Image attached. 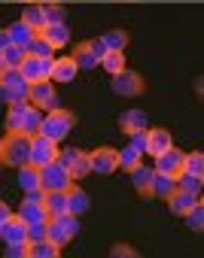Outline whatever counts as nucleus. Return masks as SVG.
<instances>
[{
  "label": "nucleus",
  "mask_w": 204,
  "mask_h": 258,
  "mask_svg": "<svg viewBox=\"0 0 204 258\" xmlns=\"http://www.w3.org/2000/svg\"><path fill=\"white\" fill-rule=\"evenodd\" d=\"M40 121H43V112L37 106H31L28 100L25 103H10V112H7V131H16V134H40Z\"/></svg>",
  "instance_id": "1"
},
{
  "label": "nucleus",
  "mask_w": 204,
  "mask_h": 258,
  "mask_svg": "<svg viewBox=\"0 0 204 258\" xmlns=\"http://www.w3.org/2000/svg\"><path fill=\"white\" fill-rule=\"evenodd\" d=\"M28 158H31V137L10 131L4 137V146H0V164L22 167V164H28Z\"/></svg>",
  "instance_id": "2"
},
{
  "label": "nucleus",
  "mask_w": 204,
  "mask_h": 258,
  "mask_svg": "<svg viewBox=\"0 0 204 258\" xmlns=\"http://www.w3.org/2000/svg\"><path fill=\"white\" fill-rule=\"evenodd\" d=\"M73 124H76V115H73L70 109H64V106H55V109H49V112L43 115V121H40V134H46L49 140L61 143V140L70 134Z\"/></svg>",
  "instance_id": "3"
},
{
  "label": "nucleus",
  "mask_w": 204,
  "mask_h": 258,
  "mask_svg": "<svg viewBox=\"0 0 204 258\" xmlns=\"http://www.w3.org/2000/svg\"><path fill=\"white\" fill-rule=\"evenodd\" d=\"M104 55H107L104 40L94 37V40H82V43H76L70 58L76 61V67H79V70H91V67H97V64H100V58H104Z\"/></svg>",
  "instance_id": "4"
},
{
  "label": "nucleus",
  "mask_w": 204,
  "mask_h": 258,
  "mask_svg": "<svg viewBox=\"0 0 204 258\" xmlns=\"http://www.w3.org/2000/svg\"><path fill=\"white\" fill-rule=\"evenodd\" d=\"M70 185H73V176L67 173V167L58 158L40 167V188L43 191H67Z\"/></svg>",
  "instance_id": "5"
},
{
  "label": "nucleus",
  "mask_w": 204,
  "mask_h": 258,
  "mask_svg": "<svg viewBox=\"0 0 204 258\" xmlns=\"http://www.w3.org/2000/svg\"><path fill=\"white\" fill-rule=\"evenodd\" d=\"M28 100L31 106H37L40 112H49L58 106V94H55V82L52 79H37L28 85Z\"/></svg>",
  "instance_id": "6"
},
{
  "label": "nucleus",
  "mask_w": 204,
  "mask_h": 258,
  "mask_svg": "<svg viewBox=\"0 0 204 258\" xmlns=\"http://www.w3.org/2000/svg\"><path fill=\"white\" fill-rule=\"evenodd\" d=\"M110 88L116 94H122V97H137V94H143V76L137 70H128L125 67L122 73L110 76Z\"/></svg>",
  "instance_id": "7"
},
{
  "label": "nucleus",
  "mask_w": 204,
  "mask_h": 258,
  "mask_svg": "<svg viewBox=\"0 0 204 258\" xmlns=\"http://www.w3.org/2000/svg\"><path fill=\"white\" fill-rule=\"evenodd\" d=\"M55 158H58V143L49 140L46 134H34V137H31V158H28V164L43 167V164H49V161H55Z\"/></svg>",
  "instance_id": "8"
},
{
  "label": "nucleus",
  "mask_w": 204,
  "mask_h": 258,
  "mask_svg": "<svg viewBox=\"0 0 204 258\" xmlns=\"http://www.w3.org/2000/svg\"><path fill=\"white\" fill-rule=\"evenodd\" d=\"M116 155H119V149H113V146H97V149H91V152H88V167H91V173H97V176L116 173Z\"/></svg>",
  "instance_id": "9"
},
{
  "label": "nucleus",
  "mask_w": 204,
  "mask_h": 258,
  "mask_svg": "<svg viewBox=\"0 0 204 258\" xmlns=\"http://www.w3.org/2000/svg\"><path fill=\"white\" fill-rule=\"evenodd\" d=\"M58 161L67 167V173H70L73 179H82V176L91 173V167H88V152H82V149H58Z\"/></svg>",
  "instance_id": "10"
},
{
  "label": "nucleus",
  "mask_w": 204,
  "mask_h": 258,
  "mask_svg": "<svg viewBox=\"0 0 204 258\" xmlns=\"http://www.w3.org/2000/svg\"><path fill=\"white\" fill-rule=\"evenodd\" d=\"M52 61L55 58H34V55H25L19 73L25 76V82H37V79H49V70H52Z\"/></svg>",
  "instance_id": "11"
},
{
  "label": "nucleus",
  "mask_w": 204,
  "mask_h": 258,
  "mask_svg": "<svg viewBox=\"0 0 204 258\" xmlns=\"http://www.w3.org/2000/svg\"><path fill=\"white\" fill-rule=\"evenodd\" d=\"M183 155H186V152H180V149H174V146H171V149H165L162 155H156V167H152V170L177 179V176L183 173Z\"/></svg>",
  "instance_id": "12"
},
{
  "label": "nucleus",
  "mask_w": 204,
  "mask_h": 258,
  "mask_svg": "<svg viewBox=\"0 0 204 258\" xmlns=\"http://www.w3.org/2000/svg\"><path fill=\"white\" fill-rule=\"evenodd\" d=\"M0 240L4 243H28V222L19 213H13L7 219V225L0 228Z\"/></svg>",
  "instance_id": "13"
},
{
  "label": "nucleus",
  "mask_w": 204,
  "mask_h": 258,
  "mask_svg": "<svg viewBox=\"0 0 204 258\" xmlns=\"http://www.w3.org/2000/svg\"><path fill=\"white\" fill-rule=\"evenodd\" d=\"M174 140H171V131H165V127H149L146 131V155H162L165 149H171Z\"/></svg>",
  "instance_id": "14"
},
{
  "label": "nucleus",
  "mask_w": 204,
  "mask_h": 258,
  "mask_svg": "<svg viewBox=\"0 0 204 258\" xmlns=\"http://www.w3.org/2000/svg\"><path fill=\"white\" fill-rule=\"evenodd\" d=\"M76 73H79V67H76V61L67 55V58H55V61H52L49 79H52V82H73Z\"/></svg>",
  "instance_id": "15"
},
{
  "label": "nucleus",
  "mask_w": 204,
  "mask_h": 258,
  "mask_svg": "<svg viewBox=\"0 0 204 258\" xmlns=\"http://www.w3.org/2000/svg\"><path fill=\"white\" fill-rule=\"evenodd\" d=\"M146 124H149V118H146V112H143V109H125V112L119 115V127H122L125 134L146 131Z\"/></svg>",
  "instance_id": "16"
},
{
  "label": "nucleus",
  "mask_w": 204,
  "mask_h": 258,
  "mask_svg": "<svg viewBox=\"0 0 204 258\" xmlns=\"http://www.w3.org/2000/svg\"><path fill=\"white\" fill-rule=\"evenodd\" d=\"M152 167H146L143 161L134 167V170H128V176H131V185H134V191L140 195V198H149V185H152Z\"/></svg>",
  "instance_id": "17"
},
{
  "label": "nucleus",
  "mask_w": 204,
  "mask_h": 258,
  "mask_svg": "<svg viewBox=\"0 0 204 258\" xmlns=\"http://www.w3.org/2000/svg\"><path fill=\"white\" fill-rule=\"evenodd\" d=\"M37 34H40L52 49H64V46L70 43V31H67L64 25H46V28H40Z\"/></svg>",
  "instance_id": "18"
},
{
  "label": "nucleus",
  "mask_w": 204,
  "mask_h": 258,
  "mask_svg": "<svg viewBox=\"0 0 204 258\" xmlns=\"http://www.w3.org/2000/svg\"><path fill=\"white\" fill-rule=\"evenodd\" d=\"M7 31H10V40H13L16 46H22V49H28V46L34 43V37H37V31H34L28 22H22V19H19V22H13Z\"/></svg>",
  "instance_id": "19"
},
{
  "label": "nucleus",
  "mask_w": 204,
  "mask_h": 258,
  "mask_svg": "<svg viewBox=\"0 0 204 258\" xmlns=\"http://www.w3.org/2000/svg\"><path fill=\"white\" fill-rule=\"evenodd\" d=\"M174 191H177V179H174V176H165V173H152L149 198H162V201H168Z\"/></svg>",
  "instance_id": "20"
},
{
  "label": "nucleus",
  "mask_w": 204,
  "mask_h": 258,
  "mask_svg": "<svg viewBox=\"0 0 204 258\" xmlns=\"http://www.w3.org/2000/svg\"><path fill=\"white\" fill-rule=\"evenodd\" d=\"M61 246H55L49 237L46 240H28V258H58Z\"/></svg>",
  "instance_id": "21"
},
{
  "label": "nucleus",
  "mask_w": 204,
  "mask_h": 258,
  "mask_svg": "<svg viewBox=\"0 0 204 258\" xmlns=\"http://www.w3.org/2000/svg\"><path fill=\"white\" fill-rule=\"evenodd\" d=\"M19 185L25 188V195H31V191H43V188H40V167H34V164H22V167H19Z\"/></svg>",
  "instance_id": "22"
},
{
  "label": "nucleus",
  "mask_w": 204,
  "mask_h": 258,
  "mask_svg": "<svg viewBox=\"0 0 204 258\" xmlns=\"http://www.w3.org/2000/svg\"><path fill=\"white\" fill-rule=\"evenodd\" d=\"M195 201H198V195H195V191L177 188V191H174V195L168 198V207H171V213H174V216H183V213H186V210H189V207H192Z\"/></svg>",
  "instance_id": "23"
},
{
  "label": "nucleus",
  "mask_w": 204,
  "mask_h": 258,
  "mask_svg": "<svg viewBox=\"0 0 204 258\" xmlns=\"http://www.w3.org/2000/svg\"><path fill=\"white\" fill-rule=\"evenodd\" d=\"M43 207L49 210V219L67 213V191H43Z\"/></svg>",
  "instance_id": "24"
},
{
  "label": "nucleus",
  "mask_w": 204,
  "mask_h": 258,
  "mask_svg": "<svg viewBox=\"0 0 204 258\" xmlns=\"http://www.w3.org/2000/svg\"><path fill=\"white\" fill-rule=\"evenodd\" d=\"M0 100H4V103H25V100H28V82H19V85L0 82ZM28 103H31V100H28Z\"/></svg>",
  "instance_id": "25"
},
{
  "label": "nucleus",
  "mask_w": 204,
  "mask_h": 258,
  "mask_svg": "<svg viewBox=\"0 0 204 258\" xmlns=\"http://www.w3.org/2000/svg\"><path fill=\"white\" fill-rule=\"evenodd\" d=\"M85 210H88V195H85L79 185H70V188H67V213L82 216Z\"/></svg>",
  "instance_id": "26"
},
{
  "label": "nucleus",
  "mask_w": 204,
  "mask_h": 258,
  "mask_svg": "<svg viewBox=\"0 0 204 258\" xmlns=\"http://www.w3.org/2000/svg\"><path fill=\"white\" fill-rule=\"evenodd\" d=\"M100 40H104L107 52H125L131 37H128V31H122V28H113V31H107V34L100 37Z\"/></svg>",
  "instance_id": "27"
},
{
  "label": "nucleus",
  "mask_w": 204,
  "mask_h": 258,
  "mask_svg": "<svg viewBox=\"0 0 204 258\" xmlns=\"http://www.w3.org/2000/svg\"><path fill=\"white\" fill-rule=\"evenodd\" d=\"M183 219H186V228H189V231H195V234L204 231V204H201V198L183 213Z\"/></svg>",
  "instance_id": "28"
},
{
  "label": "nucleus",
  "mask_w": 204,
  "mask_h": 258,
  "mask_svg": "<svg viewBox=\"0 0 204 258\" xmlns=\"http://www.w3.org/2000/svg\"><path fill=\"white\" fill-rule=\"evenodd\" d=\"M140 158H143V155H140L137 149L125 146V149H122V152L116 155V170H125V173H128V170H134V167L140 164Z\"/></svg>",
  "instance_id": "29"
},
{
  "label": "nucleus",
  "mask_w": 204,
  "mask_h": 258,
  "mask_svg": "<svg viewBox=\"0 0 204 258\" xmlns=\"http://www.w3.org/2000/svg\"><path fill=\"white\" fill-rule=\"evenodd\" d=\"M100 67H104L110 76L122 73V70H125V52H107L104 58H100Z\"/></svg>",
  "instance_id": "30"
},
{
  "label": "nucleus",
  "mask_w": 204,
  "mask_h": 258,
  "mask_svg": "<svg viewBox=\"0 0 204 258\" xmlns=\"http://www.w3.org/2000/svg\"><path fill=\"white\" fill-rule=\"evenodd\" d=\"M183 173L204 176V155H201V152H189V155H183Z\"/></svg>",
  "instance_id": "31"
},
{
  "label": "nucleus",
  "mask_w": 204,
  "mask_h": 258,
  "mask_svg": "<svg viewBox=\"0 0 204 258\" xmlns=\"http://www.w3.org/2000/svg\"><path fill=\"white\" fill-rule=\"evenodd\" d=\"M43 16H46V25H64L67 10H64V4L58 0V4H46L43 7Z\"/></svg>",
  "instance_id": "32"
},
{
  "label": "nucleus",
  "mask_w": 204,
  "mask_h": 258,
  "mask_svg": "<svg viewBox=\"0 0 204 258\" xmlns=\"http://www.w3.org/2000/svg\"><path fill=\"white\" fill-rule=\"evenodd\" d=\"M0 55H4V64H7V67H22V61H25L28 49H22V46L10 43V46H7L4 52H0Z\"/></svg>",
  "instance_id": "33"
},
{
  "label": "nucleus",
  "mask_w": 204,
  "mask_h": 258,
  "mask_svg": "<svg viewBox=\"0 0 204 258\" xmlns=\"http://www.w3.org/2000/svg\"><path fill=\"white\" fill-rule=\"evenodd\" d=\"M22 22H28V25L34 28V31L46 28V16H43V7H37V4L25 7V16H22Z\"/></svg>",
  "instance_id": "34"
},
{
  "label": "nucleus",
  "mask_w": 204,
  "mask_h": 258,
  "mask_svg": "<svg viewBox=\"0 0 204 258\" xmlns=\"http://www.w3.org/2000/svg\"><path fill=\"white\" fill-rule=\"evenodd\" d=\"M76 219H79V216H73V213H61V216H55L52 222H58V225H61V231L73 240V237L79 234V222H76Z\"/></svg>",
  "instance_id": "35"
},
{
  "label": "nucleus",
  "mask_w": 204,
  "mask_h": 258,
  "mask_svg": "<svg viewBox=\"0 0 204 258\" xmlns=\"http://www.w3.org/2000/svg\"><path fill=\"white\" fill-rule=\"evenodd\" d=\"M201 185H204V176H192V173H180L177 176V188H186V191L201 195Z\"/></svg>",
  "instance_id": "36"
},
{
  "label": "nucleus",
  "mask_w": 204,
  "mask_h": 258,
  "mask_svg": "<svg viewBox=\"0 0 204 258\" xmlns=\"http://www.w3.org/2000/svg\"><path fill=\"white\" fill-rule=\"evenodd\" d=\"M52 52H55V49H52L40 34H37V37H34V43L28 46V55H34V58H52Z\"/></svg>",
  "instance_id": "37"
},
{
  "label": "nucleus",
  "mask_w": 204,
  "mask_h": 258,
  "mask_svg": "<svg viewBox=\"0 0 204 258\" xmlns=\"http://www.w3.org/2000/svg\"><path fill=\"white\" fill-rule=\"evenodd\" d=\"M46 237H49V240H52L55 246H61V249H64V246L70 243V237H67V234L61 231V225H58V222H52V219H49V234H46Z\"/></svg>",
  "instance_id": "38"
},
{
  "label": "nucleus",
  "mask_w": 204,
  "mask_h": 258,
  "mask_svg": "<svg viewBox=\"0 0 204 258\" xmlns=\"http://www.w3.org/2000/svg\"><path fill=\"white\" fill-rule=\"evenodd\" d=\"M49 234V222H31L28 225V240H46Z\"/></svg>",
  "instance_id": "39"
},
{
  "label": "nucleus",
  "mask_w": 204,
  "mask_h": 258,
  "mask_svg": "<svg viewBox=\"0 0 204 258\" xmlns=\"http://www.w3.org/2000/svg\"><path fill=\"white\" fill-rule=\"evenodd\" d=\"M110 255L113 258H137L140 252L134 246H128V243H116V246H110Z\"/></svg>",
  "instance_id": "40"
},
{
  "label": "nucleus",
  "mask_w": 204,
  "mask_h": 258,
  "mask_svg": "<svg viewBox=\"0 0 204 258\" xmlns=\"http://www.w3.org/2000/svg\"><path fill=\"white\" fill-rule=\"evenodd\" d=\"M0 82H7V85H19V82H25V76L19 73V67H7L4 73H0Z\"/></svg>",
  "instance_id": "41"
},
{
  "label": "nucleus",
  "mask_w": 204,
  "mask_h": 258,
  "mask_svg": "<svg viewBox=\"0 0 204 258\" xmlns=\"http://www.w3.org/2000/svg\"><path fill=\"white\" fill-rule=\"evenodd\" d=\"M10 258H28V243H7V249H4Z\"/></svg>",
  "instance_id": "42"
},
{
  "label": "nucleus",
  "mask_w": 204,
  "mask_h": 258,
  "mask_svg": "<svg viewBox=\"0 0 204 258\" xmlns=\"http://www.w3.org/2000/svg\"><path fill=\"white\" fill-rule=\"evenodd\" d=\"M131 137V149H137L140 155L146 152V131H137V134H128Z\"/></svg>",
  "instance_id": "43"
},
{
  "label": "nucleus",
  "mask_w": 204,
  "mask_h": 258,
  "mask_svg": "<svg viewBox=\"0 0 204 258\" xmlns=\"http://www.w3.org/2000/svg\"><path fill=\"white\" fill-rule=\"evenodd\" d=\"M10 216H13V210H10V207H7L4 201H0V228L7 225V219H10Z\"/></svg>",
  "instance_id": "44"
},
{
  "label": "nucleus",
  "mask_w": 204,
  "mask_h": 258,
  "mask_svg": "<svg viewBox=\"0 0 204 258\" xmlns=\"http://www.w3.org/2000/svg\"><path fill=\"white\" fill-rule=\"evenodd\" d=\"M10 43H13V40H10V31L4 28V31H0V52H4V49H7Z\"/></svg>",
  "instance_id": "45"
},
{
  "label": "nucleus",
  "mask_w": 204,
  "mask_h": 258,
  "mask_svg": "<svg viewBox=\"0 0 204 258\" xmlns=\"http://www.w3.org/2000/svg\"><path fill=\"white\" fill-rule=\"evenodd\" d=\"M28 4H37V7H46V4H58V0H28Z\"/></svg>",
  "instance_id": "46"
},
{
  "label": "nucleus",
  "mask_w": 204,
  "mask_h": 258,
  "mask_svg": "<svg viewBox=\"0 0 204 258\" xmlns=\"http://www.w3.org/2000/svg\"><path fill=\"white\" fill-rule=\"evenodd\" d=\"M7 70V64H4V55H0V73H4Z\"/></svg>",
  "instance_id": "47"
},
{
  "label": "nucleus",
  "mask_w": 204,
  "mask_h": 258,
  "mask_svg": "<svg viewBox=\"0 0 204 258\" xmlns=\"http://www.w3.org/2000/svg\"><path fill=\"white\" fill-rule=\"evenodd\" d=\"M0 146H4V140H0Z\"/></svg>",
  "instance_id": "48"
}]
</instances>
